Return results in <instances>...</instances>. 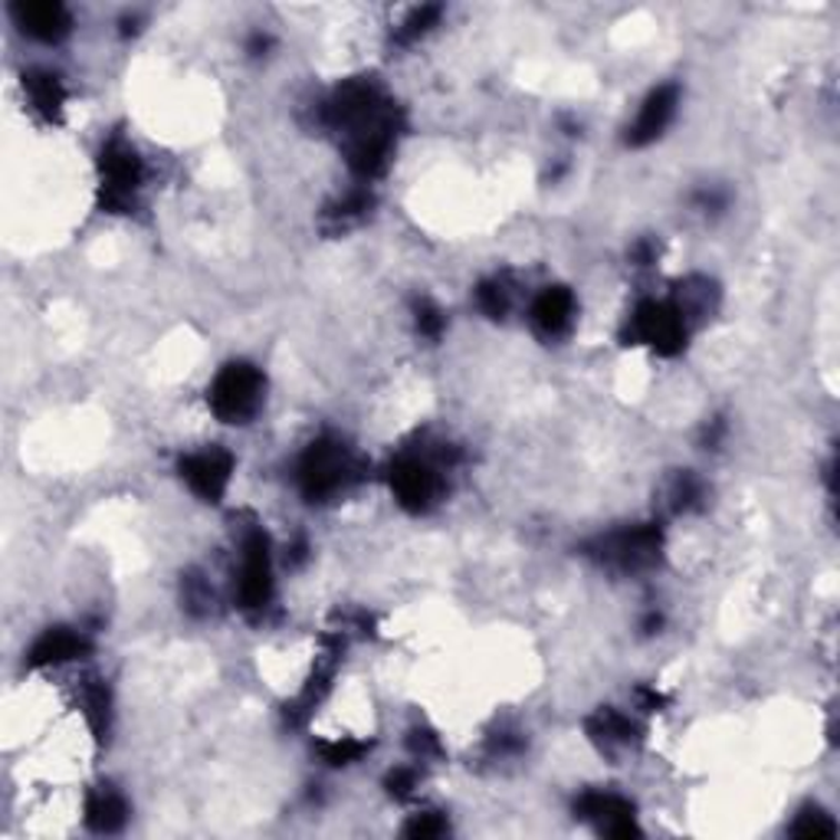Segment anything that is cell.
<instances>
[{
	"mask_svg": "<svg viewBox=\"0 0 840 840\" xmlns=\"http://www.w3.org/2000/svg\"><path fill=\"white\" fill-rule=\"evenodd\" d=\"M267 391V378L250 361H230L217 371L208 388L210 411L223 423H247L260 411Z\"/></svg>",
	"mask_w": 840,
	"mask_h": 840,
	"instance_id": "3957f363",
	"label": "cell"
},
{
	"mask_svg": "<svg viewBox=\"0 0 840 840\" xmlns=\"http://www.w3.org/2000/svg\"><path fill=\"white\" fill-rule=\"evenodd\" d=\"M306 556H309V546H306V539H299V542L289 549V564H302Z\"/></svg>",
	"mask_w": 840,
	"mask_h": 840,
	"instance_id": "d6a6232c",
	"label": "cell"
},
{
	"mask_svg": "<svg viewBox=\"0 0 840 840\" xmlns=\"http://www.w3.org/2000/svg\"><path fill=\"white\" fill-rule=\"evenodd\" d=\"M273 601V559L270 539L263 529H250L240 542V581H237V604L247 614L267 611Z\"/></svg>",
	"mask_w": 840,
	"mask_h": 840,
	"instance_id": "52a82bcc",
	"label": "cell"
},
{
	"mask_svg": "<svg viewBox=\"0 0 840 840\" xmlns=\"http://www.w3.org/2000/svg\"><path fill=\"white\" fill-rule=\"evenodd\" d=\"M667 506L673 516L680 512H693L702 506V483L693 477V473H677L670 483H667Z\"/></svg>",
	"mask_w": 840,
	"mask_h": 840,
	"instance_id": "d6986e66",
	"label": "cell"
},
{
	"mask_svg": "<svg viewBox=\"0 0 840 840\" xmlns=\"http://www.w3.org/2000/svg\"><path fill=\"white\" fill-rule=\"evenodd\" d=\"M404 834L414 840H430V838H443L447 834V821L437 814V811H423V814H414L404 828Z\"/></svg>",
	"mask_w": 840,
	"mask_h": 840,
	"instance_id": "484cf974",
	"label": "cell"
},
{
	"mask_svg": "<svg viewBox=\"0 0 840 840\" xmlns=\"http://www.w3.org/2000/svg\"><path fill=\"white\" fill-rule=\"evenodd\" d=\"M267 47H270V40H267V37H260V33H257L253 40H250V50H253V53H263Z\"/></svg>",
	"mask_w": 840,
	"mask_h": 840,
	"instance_id": "e575fe53",
	"label": "cell"
},
{
	"mask_svg": "<svg viewBox=\"0 0 840 840\" xmlns=\"http://www.w3.org/2000/svg\"><path fill=\"white\" fill-rule=\"evenodd\" d=\"M322 119L346 139V154L358 178L371 181L384 174L401 136V112L371 79L342 82L326 102Z\"/></svg>",
	"mask_w": 840,
	"mask_h": 840,
	"instance_id": "6da1fadb",
	"label": "cell"
},
{
	"mask_svg": "<svg viewBox=\"0 0 840 840\" xmlns=\"http://www.w3.org/2000/svg\"><path fill=\"white\" fill-rule=\"evenodd\" d=\"M23 92L33 106V112L43 122H60L63 119V106H67V86L57 72L50 70H30L23 72Z\"/></svg>",
	"mask_w": 840,
	"mask_h": 840,
	"instance_id": "9a60e30c",
	"label": "cell"
},
{
	"mask_svg": "<svg viewBox=\"0 0 840 840\" xmlns=\"http://www.w3.org/2000/svg\"><path fill=\"white\" fill-rule=\"evenodd\" d=\"M79 702H82V716H86L92 736H96L99 742H106V739H109V722H112V697H109L106 680L86 677V680H82V690H79Z\"/></svg>",
	"mask_w": 840,
	"mask_h": 840,
	"instance_id": "ac0fdd59",
	"label": "cell"
},
{
	"mask_svg": "<svg viewBox=\"0 0 840 840\" xmlns=\"http://www.w3.org/2000/svg\"><path fill=\"white\" fill-rule=\"evenodd\" d=\"M319 749V756H322V762L326 766H354L371 746L368 742H358V739H336V742H319L316 746Z\"/></svg>",
	"mask_w": 840,
	"mask_h": 840,
	"instance_id": "7402d4cb",
	"label": "cell"
},
{
	"mask_svg": "<svg viewBox=\"0 0 840 840\" xmlns=\"http://www.w3.org/2000/svg\"><path fill=\"white\" fill-rule=\"evenodd\" d=\"M584 729H588V739H591L594 746H601L604 752L628 749V746H633V742L640 739V729L630 722L624 712H618V709H611V706H601V709L584 722Z\"/></svg>",
	"mask_w": 840,
	"mask_h": 840,
	"instance_id": "e0dca14e",
	"label": "cell"
},
{
	"mask_svg": "<svg viewBox=\"0 0 840 840\" xmlns=\"http://www.w3.org/2000/svg\"><path fill=\"white\" fill-rule=\"evenodd\" d=\"M92 650L89 637L82 630L70 628H50L27 653V667L33 670H47V667H63L72 660H82Z\"/></svg>",
	"mask_w": 840,
	"mask_h": 840,
	"instance_id": "7c38bea8",
	"label": "cell"
},
{
	"mask_svg": "<svg viewBox=\"0 0 840 840\" xmlns=\"http://www.w3.org/2000/svg\"><path fill=\"white\" fill-rule=\"evenodd\" d=\"M477 306L490 316V319H502L509 312V286L499 280H487L477 286Z\"/></svg>",
	"mask_w": 840,
	"mask_h": 840,
	"instance_id": "cb8c5ba5",
	"label": "cell"
},
{
	"mask_svg": "<svg viewBox=\"0 0 840 840\" xmlns=\"http://www.w3.org/2000/svg\"><path fill=\"white\" fill-rule=\"evenodd\" d=\"M388 791L394 794V798H411L414 794V788H418V771L414 769H394L388 774Z\"/></svg>",
	"mask_w": 840,
	"mask_h": 840,
	"instance_id": "83f0119b",
	"label": "cell"
},
{
	"mask_svg": "<svg viewBox=\"0 0 840 840\" xmlns=\"http://www.w3.org/2000/svg\"><path fill=\"white\" fill-rule=\"evenodd\" d=\"M791 834L794 838H834L838 834V824L831 821V814H824L821 808H804L798 814V821L791 824Z\"/></svg>",
	"mask_w": 840,
	"mask_h": 840,
	"instance_id": "44dd1931",
	"label": "cell"
},
{
	"mask_svg": "<svg viewBox=\"0 0 840 840\" xmlns=\"http://www.w3.org/2000/svg\"><path fill=\"white\" fill-rule=\"evenodd\" d=\"M660 624H663V618H660V614H647V618H643V633L660 630Z\"/></svg>",
	"mask_w": 840,
	"mask_h": 840,
	"instance_id": "836d02e7",
	"label": "cell"
},
{
	"mask_svg": "<svg viewBox=\"0 0 840 840\" xmlns=\"http://www.w3.org/2000/svg\"><path fill=\"white\" fill-rule=\"evenodd\" d=\"M296 480L309 502H329L358 480V463L339 437H319L306 447Z\"/></svg>",
	"mask_w": 840,
	"mask_h": 840,
	"instance_id": "7a4b0ae2",
	"label": "cell"
},
{
	"mask_svg": "<svg viewBox=\"0 0 840 840\" xmlns=\"http://www.w3.org/2000/svg\"><path fill=\"white\" fill-rule=\"evenodd\" d=\"M660 549H663V529L657 522H647V526H628V529L594 539L591 546H584V556L611 571L633 574V571L653 568L660 561Z\"/></svg>",
	"mask_w": 840,
	"mask_h": 840,
	"instance_id": "277c9868",
	"label": "cell"
},
{
	"mask_svg": "<svg viewBox=\"0 0 840 840\" xmlns=\"http://www.w3.org/2000/svg\"><path fill=\"white\" fill-rule=\"evenodd\" d=\"M529 316H532V326H536L539 336H546V339L564 336L571 329V319H574V296H571V289H564V286L542 289L536 296Z\"/></svg>",
	"mask_w": 840,
	"mask_h": 840,
	"instance_id": "5bb4252c",
	"label": "cell"
},
{
	"mask_svg": "<svg viewBox=\"0 0 840 840\" xmlns=\"http://www.w3.org/2000/svg\"><path fill=\"white\" fill-rule=\"evenodd\" d=\"M144 168L139 151L122 139H109L99 151V208L109 213H129L136 208Z\"/></svg>",
	"mask_w": 840,
	"mask_h": 840,
	"instance_id": "5b68a950",
	"label": "cell"
},
{
	"mask_svg": "<svg viewBox=\"0 0 840 840\" xmlns=\"http://www.w3.org/2000/svg\"><path fill=\"white\" fill-rule=\"evenodd\" d=\"M414 322H418V332L423 339H440V336H443V326H447L443 312H440L430 299H420L418 306H414Z\"/></svg>",
	"mask_w": 840,
	"mask_h": 840,
	"instance_id": "d4e9b609",
	"label": "cell"
},
{
	"mask_svg": "<svg viewBox=\"0 0 840 840\" xmlns=\"http://www.w3.org/2000/svg\"><path fill=\"white\" fill-rule=\"evenodd\" d=\"M181 480L191 487V492H198L204 502H220L223 492L230 487V477H233V457L220 447H210V450H198V453H188L181 463Z\"/></svg>",
	"mask_w": 840,
	"mask_h": 840,
	"instance_id": "30bf717a",
	"label": "cell"
},
{
	"mask_svg": "<svg viewBox=\"0 0 840 840\" xmlns=\"http://www.w3.org/2000/svg\"><path fill=\"white\" fill-rule=\"evenodd\" d=\"M184 604L191 614H208L210 608V588L204 584L201 574H184Z\"/></svg>",
	"mask_w": 840,
	"mask_h": 840,
	"instance_id": "4316f807",
	"label": "cell"
},
{
	"mask_svg": "<svg viewBox=\"0 0 840 840\" xmlns=\"http://www.w3.org/2000/svg\"><path fill=\"white\" fill-rule=\"evenodd\" d=\"M630 257H633V263H637V267H650V263L657 260V243H653V240H640V243L633 247V253H630Z\"/></svg>",
	"mask_w": 840,
	"mask_h": 840,
	"instance_id": "1f68e13d",
	"label": "cell"
},
{
	"mask_svg": "<svg viewBox=\"0 0 840 840\" xmlns=\"http://www.w3.org/2000/svg\"><path fill=\"white\" fill-rule=\"evenodd\" d=\"M637 702H640L643 712H660V709L667 706V697L657 693L653 687H640V690H637Z\"/></svg>",
	"mask_w": 840,
	"mask_h": 840,
	"instance_id": "f546056e",
	"label": "cell"
},
{
	"mask_svg": "<svg viewBox=\"0 0 840 840\" xmlns=\"http://www.w3.org/2000/svg\"><path fill=\"white\" fill-rule=\"evenodd\" d=\"M440 13H443V7H437V3H423L418 10H411L408 20L398 27V43H411V40L423 37L440 20Z\"/></svg>",
	"mask_w": 840,
	"mask_h": 840,
	"instance_id": "603a6c76",
	"label": "cell"
},
{
	"mask_svg": "<svg viewBox=\"0 0 840 840\" xmlns=\"http://www.w3.org/2000/svg\"><path fill=\"white\" fill-rule=\"evenodd\" d=\"M13 17L20 23V30L33 40L43 43H60L72 27L70 10L57 0H37V3H17Z\"/></svg>",
	"mask_w": 840,
	"mask_h": 840,
	"instance_id": "4fadbf2b",
	"label": "cell"
},
{
	"mask_svg": "<svg viewBox=\"0 0 840 840\" xmlns=\"http://www.w3.org/2000/svg\"><path fill=\"white\" fill-rule=\"evenodd\" d=\"M574 818L591 821L604 838H640L633 804L611 791H584L574 801Z\"/></svg>",
	"mask_w": 840,
	"mask_h": 840,
	"instance_id": "9c48e42d",
	"label": "cell"
},
{
	"mask_svg": "<svg viewBox=\"0 0 840 840\" xmlns=\"http://www.w3.org/2000/svg\"><path fill=\"white\" fill-rule=\"evenodd\" d=\"M368 208H371V194L368 191H351L342 201H336V204L326 208V223H332L336 230L349 227L354 220H361L368 213Z\"/></svg>",
	"mask_w": 840,
	"mask_h": 840,
	"instance_id": "ffe728a7",
	"label": "cell"
},
{
	"mask_svg": "<svg viewBox=\"0 0 840 840\" xmlns=\"http://www.w3.org/2000/svg\"><path fill=\"white\" fill-rule=\"evenodd\" d=\"M677 102H680L677 86H657V89L643 99V106H640L633 126L628 129L630 148H643V144L660 139V136L667 132V126L673 122V116H677Z\"/></svg>",
	"mask_w": 840,
	"mask_h": 840,
	"instance_id": "8fae6325",
	"label": "cell"
},
{
	"mask_svg": "<svg viewBox=\"0 0 840 840\" xmlns=\"http://www.w3.org/2000/svg\"><path fill=\"white\" fill-rule=\"evenodd\" d=\"M722 433H726V420L716 418L706 423V430H702V447H709V450H716L719 447V440H722Z\"/></svg>",
	"mask_w": 840,
	"mask_h": 840,
	"instance_id": "4dcf8cb0",
	"label": "cell"
},
{
	"mask_svg": "<svg viewBox=\"0 0 840 840\" xmlns=\"http://www.w3.org/2000/svg\"><path fill=\"white\" fill-rule=\"evenodd\" d=\"M624 339H628V346H647L663 358H673L687 349L690 322L683 319V312L673 302L643 299L628 319Z\"/></svg>",
	"mask_w": 840,
	"mask_h": 840,
	"instance_id": "8992f818",
	"label": "cell"
},
{
	"mask_svg": "<svg viewBox=\"0 0 840 840\" xmlns=\"http://www.w3.org/2000/svg\"><path fill=\"white\" fill-rule=\"evenodd\" d=\"M408 746H411V752H414L418 759H437V756H440V742H437V736L427 732V729H414L411 739H408Z\"/></svg>",
	"mask_w": 840,
	"mask_h": 840,
	"instance_id": "f1b7e54d",
	"label": "cell"
},
{
	"mask_svg": "<svg viewBox=\"0 0 840 840\" xmlns=\"http://www.w3.org/2000/svg\"><path fill=\"white\" fill-rule=\"evenodd\" d=\"M388 487L408 512H427L440 499L443 480H440L437 463L414 457V453H404L388 467Z\"/></svg>",
	"mask_w": 840,
	"mask_h": 840,
	"instance_id": "ba28073f",
	"label": "cell"
},
{
	"mask_svg": "<svg viewBox=\"0 0 840 840\" xmlns=\"http://www.w3.org/2000/svg\"><path fill=\"white\" fill-rule=\"evenodd\" d=\"M129 821V804L112 784H99L86 798V824L96 834H119Z\"/></svg>",
	"mask_w": 840,
	"mask_h": 840,
	"instance_id": "2e32d148",
	"label": "cell"
}]
</instances>
